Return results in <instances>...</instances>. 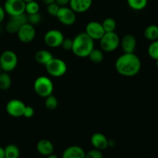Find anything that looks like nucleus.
<instances>
[{"instance_id": "21", "label": "nucleus", "mask_w": 158, "mask_h": 158, "mask_svg": "<svg viewBox=\"0 0 158 158\" xmlns=\"http://www.w3.org/2000/svg\"><path fill=\"white\" fill-rule=\"evenodd\" d=\"M12 85V79L9 73L4 72L0 73V89L7 90Z\"/></svg>"}, {"instance_id": "40", "label": "nucleus", "mask_w": 158, "mask_h": 158, "mask_svg": "<svg viewBox=\"0 0 158 158\" xmlns=\"http://www.w3.org/2000/svg\"><path fill=\"white\" fill-rule=\"evenodd\" d=\"M2 72H3V70H2V69L1 66H0V73H2Z\"/></svg>"}, {"instance_id": "3", "label": "nucleus", "mask_w": 158, "mask_h": 158, "mask_svg": "<svg viewBox=\"0 0 158 158\" xmlns=\"http://www.w3.org/2000/svg\"><path fill=\"white\" fill-rule=\"evenodd\" d=\"M34 91L40 97L46 98L52 94L54 86L52 81L46 76H41L35 79L33 84Z\"/></svg>"}, {"instance_id": "16", "label": "nucleus", "mask_w": 158, "mask_h": 158, "mask_svg": "<svg viewBox=\"0 0 158 158\" xmlns=\"http://www.w3.org/2000/svg\"><path fill=\"white\" fill-rule=\"evenodd\" d=\"M93 0H70L69 7L76 13H83L90 9Z\"/></svg>"}, {"instance_id": "34", "label": "nucleus", "mask_w": 158, "mask_h": 158, "mask_svg": "<svg viewBox=\"0 0 158 158\" xmlns=\"http://www.w3.org/2000/svg\"><path fill=\"white\" fill-rule=\"evenodd\" d=\"M69 2L70 0H56L55 2L60 7H63V6H67L69 4Z\"/></svg>"}, {"instance_id": "20", "label": "nucleus", "mask_w": 158, "mask_h": 158, "mask_svg": "<svg viewBox=\"0 0 158 158\" xmlns=\"http://www.w3.org/2000/svg\"><path fill=\"white\" fill-rule=\"evenodd\" d=\"M143 35L147 40L152 42L158 40V26L156 25H150L145 29Z\"/></svg>"}, {"instance_id": "38", "label": "nucleus", "mask_w": 158, "mask_h": 158, "mask_svg": "<svg viewBox=\"0 0 158 158\" xmlns=\"http://www.w3.org/2000/svg\"><path fill=\"white\" fill-rule=\"evenodd\" d=\"M47 158H59L58 156L56 155V154H54L53 153L51 154H49V156H47Z\"/></svg>"}, {"instance_id": "13", "label": "nucleus", "mask_w": 158, "mask_h": 158, "mask_svg": "<svg viewBox=\"0 0 158 158\" xmlns=\"http://www.w3.org/2000/svg\"><path fill=\"white\" fill-rule=\"evenodd\" d=\"M85 32L94 40H100L105 33L102 23L97 21H91L86 24Z\"/></svg>"}, {"instance_id": "31", "label": "nucleus", "mask_w": 158, "mask_h": 158, "mask_svg": "<svg viewBox=\"0 0 158 158\" xmlns=\"http://www.w3.org/2000/svg\"><path fill=\"white\" fill-rule=\"evenodd\" d=\"M60 7L56 4V3L54 2L50 5H48L47 8H46V11H47V12L49 15H52V16L56 17L57 13H58V11L59 9H60Z\"/></svg>"}, {"instance_id": "6", "label": "nucleus", "mask_w": 158, "mask_h": 158, "mask_svg": "<svg viewBox=\"0 0 158 158\" xmlns=\"http://www.w3.org/2000/svg\"><path fill=\"white\" fill-rule=\"evenodd\" d=\"M18 65V56L12 50H6L0 55V66L4 72L14 70Z\"/></svg>"}, {"instance_id": "18", "label": "nucleus", "mask_w": 158, "mask_h": 158, "mask_svg": "<svg viewBox=\"0 0 158 158\" xmlns=\"http://www.w3.org/2000/svg\"><path fill=\"white\" fill-rule=\"evenodd\" d=\"M36 150L40 154L43 156H49L54 151L53 143L47 139H42L37 143Z\"/></svg>"}, {"instance_id": "24", "label": "nucleus", "mask_w": 158, "mask_h": 158, "mask_svg": "<svg viewBox=\"0 0 158 158\" xmlns=\"http://www.w3.org/2000/svg\"><path fill=\"white\" fill-rule=\"evenodd\" d=\"M102 26H103L105 32H115L116 29H117V22L114 19L108 17L103 20L102 23Z\"/></svg>"}, {"instance_id": "28", "label": "nucleus", "mask_w": 158, "mask_h": 158, "mask_svg": "<svg viewBox=\"0 0 158 158\" xmlns=\"http://www.w3.org/2000/svg\"><path fill=\"white\" fill-rule=\"evenodd\" d=\"M148 55L154 60H158V40L153 41L148 47Z\"/></svg>"}, {"instance_id": "23", "label": "nucleus", "mask_w": 158, "mask_h": 158, "mask_svg": "<svg viewBox=\"0 0 158 158\" xmlns=\"http://www.w3.org/2000/svg\"><path fill=\"white\" fill-rule=\"evenodd\" d=\"M89 60H90L92 63H100L104 59V55H103V52L102 49H95L94 48L92 51L90 52V53L88 56Z\"/></svg>"}, {"instance_id": "4", "label": "nucleus", "mask_w": 158, "mask_h": 158, "mask_svg": "<svg viewBox=\"0 0 158 158\" xmlns=\"http://www.w3.org/2000/svg\"><path fill=\"white\" fill-rule=\"evenodd\" d=\"M120 39L115 32H105L100 40V48L104 52H113L119 47Z\"/></svg>"}, {"instance_id": "26", "label": "nucleus", "mask_w": 158, "mask_h": 158, "mask_svg": "<svg viewBox=\"0 0 158 158\" xmlns=\"http://www.w3.org/2000/svg\"><path fill=\"white\" fill-rule=\"evenodd\" d=\"M40 11V5L35 0L26 3V8H25V12L27 15L37 13Z\"/></svg>"}, {"instance_id": "2", "label": "nucleus", "mask_w": 158, "mask_h": 158, "mask_svg": "<svg viewBox=\"0 0 158 158\" xmlns=\"http://www.w3.org/2000/svg\"><path fill=\"white\" fill-rule=\"evenodd\" d=\"M94 49V40L85 32L77 34L73 40V47L71 51L77 56L80 58L88 57Z\"/></svg>"}, {"instance_id": "15", "label": "nucleus", "mask_w": 158, "mask_h": 158, "mask_svg": "<svg viewBox=\"0 0 158 158\" xmlns=\"http://www.w3.org/2000/svg\"><path fill=\"white\" fill-rule=\"evenodd\" d=\"M120 46L125 53L134 52L137 46V40L136 37L132 34H127L120 40Z\"/></svg>"}, {"instance_id": "10", "label": "nucleus", "mask_w": 158, "mask_h": 158, "mask_svg": "<svg viewBox=\"0 0 158 158\" xmlns=\"http://www.w3.org/2000/svg\"><path fill=\"white\" fill-rule=\"evenodd\" d=\"M3 8L9 16L18 15L25 13L26 2L23 0H6Z\"/></svg>"}, {"instance_id": "32", "label": "nucleus", "mask_w": 158, "mask_h": 158, "mask_svg": "<svg viewBox=\"0 0 158 158\" xmlns=\"http://www.w3.org/2000/svg\"><path fill=\"white\" fill-rule=\"evenodd\" d=\"M61 46L64 50H71L73 47V40L69 38H64L61 44Z\"/></svg>"}, {"instance_id": "17", "label": "nucleus", "mask_w": 158, "mask_h": 158, "mask_svg": "<svg viewBox=\"0 0 158 158\" xmlns=\"http://www.w3.org/2000/svg\"><path fill=\"white\" fill-rule=\"evenodd\" d=\"M85 155L86 152L81 147L73 145L65 149L62 158H85Z\"/></svg>"}, {"instance_id": "8", "label": "nucleus", "mask_w": 158, "mask_h": 158, "mask_svg": "<svg viewBox=\"0 0 158 158\" xmlns=\"http://www.w3.org/2000/svg\"><path fill=\"white\" fill-rule=\"evenodd\" d=\"M28 23V15L25 13L20 14L18 15H13L10 16L9 21L7 22L6 26V31L9 33L15 34L17 33L19 29L21 28L22 26Z\"/></svg>"}, {"instance_id": "41", "label": "nucleus", "mask_w": 158, "mask_h": 158, "mask_svg": "<svg viewBox=\"0 0 158 158\" xmlns=\"http://www.w3.org/2000/svg\"><path fill=\"white\" fill-rule=\"evenodd\" d=\"M156 65H157V66L158 67V60H157V61H156Z\"/></svg>"}, {"instance_id": "30", "label": "nucleus", "mask_w": 158, "mask_h": 158, "mask_svg": "<svg viewBox=\"0 0 158 158\" xmlns=\"http://www.w3.org/2000/svg\"><path fill=\"white\" fill-rule=\"evenodd\" d=\"M85 158H103V155L102 151L94 148L86 153Z\"/></svg>"}, {"instance_id": "19", "label": "nucleus", "mask_w": 158, "mask_h": 158, "mask_svg": "<svg viewBox=\"0 0 158 158\" xmlns=\"http://www.w3.org/2000/svg\"><path fill=\"white\" fill-rule=\"evenodd\" d=\"M53 58V56L46 49H40L37 51L35 54V60L38 63L46 66L52 59Z\"/></svg>"}, {"instance_id": "7", "label": "nucleus", "mask_w": 158, "mask_h": 158, "mask_svg": "<svg viewBox=\"0 0 158 158\" xmlns=\"http://www.w3.org/2000/svg\"><path fill=\"white\" fill-rule=\"evenodd\" d=\"M44 43L50 48H57L61 46L64 40V35L61 31L52 29L47 31L44 35Z\"/></svg>"}, {"instance_id": "39", "label": "nucleus", "mask_w": 158, "mask_h": 158, "mask_svg": "<svg viewBox=\"0 0 158 158\" xmlns=\"http://www.w3.org/2000/svg\"><path fill=\"white\" fill-rule=\"evenodd\" d=\"M23 1L25 2H32V1H34V0H23Z\"/></svg>"}, {"instance_id": "1", "label": "nucleus", "mask_w": 158, "mask_h": 158, "mask_svg": "<svg viewBox=\"0 0 158 158\" xmlns=\"http://www.w3.org/2000/svg\"><path fill=\"white\" fill-rule=\"evenodd\" d=\"M115 69L120 75L123 77H134L139 73L141 69V61L134 52H124L116 60Z\"/></svg>"}, {"instance_id": "12", "label": "nucleus", "mask_w": 158, "mask_h": 158, "mask_svg": "<svg viewBox=\"0 0 158 158\" xmlns=\"http://www.w3.org/2000/svg\"><path fill=\"white\" fill-rule=\"evenodd\" d=\"M36 32H35V26L29 23L22 26L17 32V36L19 40L23 43H29L33 41Z\"/></svg>"}, {"instance_id": "27", "label": "nucleus", "mask_w": 158, "mask_h": 158, "mask_svg": "<svg viewBox=\"0 0 158 158\" xmlns=\"http://www.w3.org/2000/svg\"><path fill=\"white\" fill-rule=\"evenodd\" d=\"M45 99H46L45 100V106H46V109L52 110H55L58 106V100L52 94L48 96Z\"/></svg>"}, {"instance_id": "33", "label": "nucleus", "mask_w": 158, "mask_h": 158, "mask_svg": "<svg viewBox=\"0 0 158 158\" xmlns=\"http://www.w3.org/2000/svg\"><path fill=\"white\" fill-rule=\"evenodd\" d=\"M34 114H35V110H34V108L31 106H26L24 114H23V117H26V118H31V117H33Z\"/></svg>"}, {"instance_id": "29", "label": "nucleus", "mask_w": 158, "mask_h": 158, "mask_svg": "<svg viewBox=\"0 0 158 158\" xmlns=\"http://www.w3.org/2000/svg\"><path fill=\"white\" fill-rule=\"evenodd\" d=\"M42 21V15H40V12L37 13L31 14V15H28V23H30L32 26H36V25L40 24Z\"/></svg>"}, {"instance_id": "36", "label": "nucleus", "mask_w": 158, "mask_h": 158, "mask_svg": "<svg viewBox=\"0 0 158 158\" xmlns=\"http://www.w3.org/2000/svg\"><path fill=\"white\" fill-rule=\"evenodd\" d=\"M55 1L56 0H42V2H43V4L46 5V6L52 4V3H54L55 2Z\"/></svg>"}, {"instance_id": "35", "label": "nucleus", "mask_w": 158, "mask_h": 158, "mask_svg": "<svg viewBox=\"0 0 158 158\" xmlns=\"http://www.w3.org/2000/svg\"><path fill=\"white\" fill-rule=\"evenodd\" d=\"M5 15H6V12H5L4 8L0 6V23L4 20Z\"/></svg>"}, {"instance_id": "22", "label": "nucleus", "mask_w": 158, "mask_h": 158, "mask_svg": "<svg viewBox=\"0 0 158 158\" xmlns=\"http://www.w3.org/2000/svg\"><path fill=\"white\" fill-rule=\"evenodd\" d=\"M5 158H19L20 151L15 144H9L4 148Z\"/></svg>"}, {"instance_id": "11", "label": "nucleus", "mask_w": 158, "mask_h": 158, "mask_svg": "<svg viewBox=\"0 0 158 158\" xmlns=\"http://www.w3.org/2000/svg\"><path fill=\"white\" fill-rule=\"evenodd\" d=\"M26 106V105L22 100L12 99L7 103L6 106V110L9 116L18 118V117H23Z\"/></svg>"}, {"instance_id": "37", "label": "nucleus", "mask_w": 158, "mask_h": 158, "mask_svg": "<svg viewBox=\"0 0 158 158\" xmlns=\"http://www.w3.org/2000/svg\"><path fill=\"white\" fill-rule=\"evenodd\" d=\"M0 158H5V150L2 147H0Z\"/></svg>"}, {"instance_id": "25", "label": "nucleus", "mask_w": 158, "mask_h": 158, "mask_svg": "<svg viewBox=\"0 0 158 158\" xmlns=\"http://www.w3.org/2000/svg\"><path fill=\"white\" fill-rule=\"evenodd\" d=\"M130 8L136 11H140L147 6L148 0H127Z\"/></svg>"}, {"instance_id": "9", "label": "nucleus", "mask_w": 158, "mask_h": 158, "mask_svg": "<svg viewBox=\"0 0 158 158\" xmlns=\"http://www.w3.org/2000/svg\"><path fill=\"white\" fill-rule=\"evenodd\" d=\"M56 17L60 23L67 26L73 25L77 20L76 12L69 6L60 7Z\"/></svg>"}, {"instance_id": "14", "label": "nucleus", "mask_w": 158, "mask_h": 158, "mask_svg": "<svg viewBox=\"0 0 158 158\" xmlns=\"http://www.w3.org/2000/svg\"><path fill=\"white\" fill-rule=\"evenodd\" d=\"M90 143L94 148L100 151L106 149L109 147V140L102 133H95L90 137Z\"/></svg>"}, {"instance_id": "5", "label": "nucleus", "mask_w": 158, "mask_h": 158, "mask_svg": "<svg viewBox=\"0 0 158 158\" xmlns=\"http://www.w3.org/2000/svg\"><path fill=\"white\" fill-rule=\"evenodd\" d=\"M48 73L53 77H60L65 75L67 71V65L64 60L53 58L45 66Z\"/></svg>"}]
</instances>
